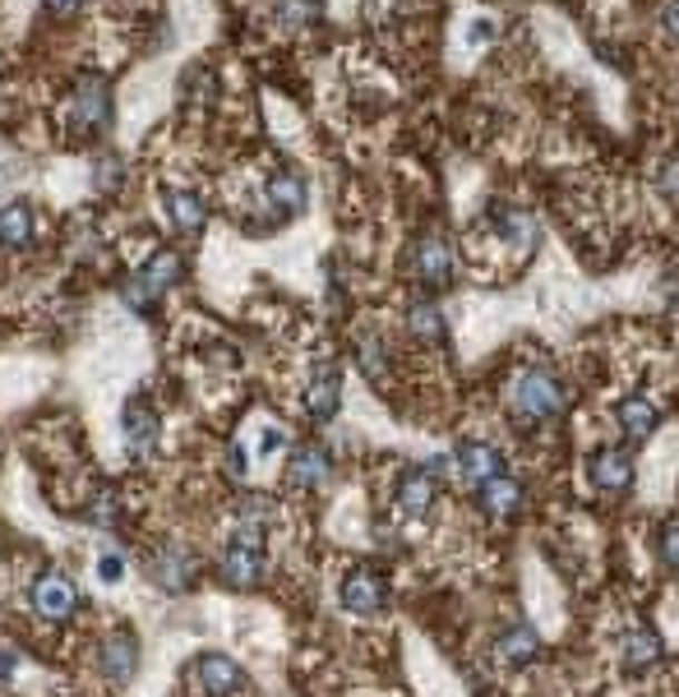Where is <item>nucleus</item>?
<instances>
[{"mask_svg": "<svg viewBox=\"0 0 679 697\" xmlns=\"http://www.w3.org/2000/svg\"><path fill=\"white\" fill-rule=\"evenodd\" d=\"M509 411L518 425H545V421H560L569 411V384L554 370L532 365V370H518L509 379Z\"/></svg>", "mask_w": 679, "mask_h": 697, "instance_id": "f257e3e1", "label": "nucleus"}, {"mask_svg": "<svg viewBox=\"0 0 679 697\" xmlns=\"http://www.w3.org/2000/svg\"><path fill=\"white\" fill-rule=\"evenodd\" d=\"M180 277H185V259L176 255V249H158V255H152V259L126 282V287H120V301H126L135 314H148L152 305H158V301L176 287Z\"/></svg>", "mask_w": 679, "mask_h": 697, "instance_id": "f03ea898", "label": "nucleus"}, {"mask_svg": "<svg viewBox=\"0 0 679 697\" xmlns=\"http://www.w3.org/2000/svg\"><path fill=\"white\" fill-rule=\"evenodd\" d=\"M453 245L440 236V232H421L416 240H412V249H407V273H412V282L416 287H425V292H444V287H453Z\"/></svg>", "mask_w": 679, "mask_h": 697, "instance_id": "7ed1b4c3", "label": "nucleus"}, {"mask_svg": "<svg viewBox=\"0 0 679 697\" xmlns=\"http://www.w3.org/2000/svg\"><path fill=\"white\" fill-rule=\"evenodd\" d=\"M28 600H33V610L47 624H66L79 615V587L70 582V573H60V568H42L33 587H28Z\"/></svg>", "mask_w": 679, "mask_h": 697, "instance_id": "20e7f679", "label": "nucleus"}, {"mask_svg": "<svg viewBox=\"0 0 679 697\" xmlns=\"http://www.w3.org/2000/svg\"><path fill=\"white\" fill-rule=\"evenodd\" d=\"M120 434H126V449L144 462L158 453V439H163V416L144 393H135L126 406H120Z\"/></svg>", "mask_w": 679, "mask_h": 697, "instance_id": "39448f33", "label": "nucleus"}, {"mask_svg": "<svg viewBox=\"0 0 679 697\" xmlns=\"http://www.w3.org/2000/svg\"><path fill=\"white\" fill-rule=\"evenodd\" d=\"M305 416L311 421H333L337 411H343V370H337L333 361H319L311 370V379H305Z\"/></svg>", "mask_w": 679, "mask_h": 697, "instance_id": "423d86ee", "label": "nucleus"}, {"mask_svg": "<svg viewBox=\"0 0 679 697\" xmlns=\"http://www.w3.org/2000/svg\"><path fill=\"white\" fill-rule=\"evenodd\" d=\"M343 610L356 615V619H370V615H380L388 606V582L380 568H352V573L343 578Z\"/></svg>", "mask_w": 679, "mask_h": 697, "instance_id": "0eeeda50", "label": "nucleus"}, {"mask_svg": "<svg viewBox=\"0 0 679 697\" xmlns=\"http://www.w3.org/2000/svg\"><path fill=\"white\" fill-rule=\"evenodd\" d=\"M195 578H199V554L190 546L171 541V546H163L158 554H152V582H158L163 591L180 596V591L195 587Z\"/></svg>", "mask_w": 679, "mask_h": 697, "instance_id": "6e6552de", "label": "nucleus"}, {"mask_svg": "<svg viewBox=\"0 0 679 697\" xmlns=\"http://www.w3.org/2000/svg\"><path fill=\"white\" fill-rule=\"evenodd\" d=\"M453 462H457L462 485H472V490H481L485 481L504 477V453L495 449V443H485V439H462Z\"/></svg>", "mask_w": 679, "mask_h": 697, "instance_id": "1a4fd4ad", "label": "nucleus"}, {"mask_svg": "<svg viewBox=\"0 0 679 697\" xmlns=\"http://www.w3.org/2000/svg\"><path fill=\"white\" fill-rule=\"evenodd\" d=\"M190 679H195L199 693H208V697H232V693L245 688V670H240V665H236L232 656H223V651H204V656H195Z\"/></svg>", "mask_w": 679, "mask_h": 697, "instance_id": "9d476101", "label": "nucleus"}, {"mask_svg": "<svg viewBox=\"0 0 679 697\" xmlns=\"http://www.w3.org/2000/svg\"><path fill=\"white\" fill-rule=\"evenodd\" d=\"M75 130L83 135H98L111 125V84L98 79V75H88L79 88H75Z\"/></svg>", "mask_w": 679, "mask_h": 697, "instance_id": "9b49d317", "label": "nucleus"}, {"mask_svg": "<svg viewBox=\"0 0 679 697\" xmlns=\"http://www.w3.org/2000/svg\"><path fill=\"white\" fill-rule=\"evenodd\" d=\"M333 477V453L324 449V443H301V449H292V462H287V485L292 490H324Z\"/></svg>", "mask_w": 679, "mask_h": 697, "instance_id": "f8f14e48", "label": "nucleus"}, {"mask_svg": "<svg viewBox=\"0 0 679 697\" xmlns=\"http://www.w3.org/2000/svg\"><path fill=\"white\" fill-rule=\"evenodd\" d=\"M435 494H440V477L430 467H407L393 485L397 509H403L407 518H425L430 509H435Z\"/></svg>", "mask_w": 679, "mask_h": 697, "instance_id": "ddd939ff", "label": "nucleus"}, {"mask_svg": "<svg viewBox=\"0 0 679 697\" xmlns=\"http://www.w3.org/2000/svg\"><path fill=\"white\" fill-rule=\"evenodd\" d=\"M163 208H167V222H171L180 236H199V232L208 227V204L195 195V189L167 185V189H163Z\"/></svg>", "mask_w": 679, "mask_h": 697, "instance_id": "4468645a", "label": "nucleus"}, {"mask_svg": "<svg viewBox=\"0 0 679 697\" xmlns=\"http://www.w3.org/2000/svg\"><path fill=\"white\" fill-rule=\"evenodd\" d=\"M614 425H620V434L629 443H647V439L657 434V425H661V411H657L652 397L633 393V397H624L620 406H614Z\"/></svg>", "mask_w": 679, "mask_h": 697, "instance_id": "2eb2a0df", "label": "nucleus"}, {"mask_svg": "<svg viewBox=\"0 0 679 697\" xmlns=\"http://www.w3.org/2000/svg\"><path fill=\"white\" fill-rule=\"evenodd\" d=\"M305 199H311V185L296 171H273L268 176V208H273V222H287L296 213H305Z\"/></svg>", "mask_w": 679, "mask_h": 697, "instance_id": "dca6fc26", "label": "nucleus"}, {"mask_svg": "<svg viewBox=\"0 0 679 697\" xmlns=\"http://www.w3.org/2000/svg\"><path fill=\"white\" fill-rule=\"evenodd\" d=\"M98 660H102L107 684H130L135 670H139V642H135V632H111V638L102 642V651H98Z\"/></svg>", "mask_w": 679, "mask_h": 697, "instance_id": "f3484780", "label": "nucleus"}, {"mask_svg": "<svg viewBox=\"0 0 679 697\" xmlns=\"http://www.w3.org/2000/svg\"><path fill=\"white\" fill-rule=\"evenodd\" d=\"M592 485L606 494H624L633 485V458L624 449H601L592 453Z\"/></svg>", "mask_w": 679, "mask_h": 697, "instance_id": "a211bd4d", "label": "nucleus"}, {"mask_svg": "<svg viewBox=\"0 0 679 697\" xmlns=\"http://www.w3.org/2000/svg\"><path fill=\"white\" fill-rule=\"evenodd\" d=\"M495 232H500V240H509L513 249H528V255L537 249V236H541L537 217L528 208H513V204L495 208Z\"/></svg>", "mask_w": 679, "mask_h": 697, "instance_id": "6ab92c4d", "label": "nucleus"}, {"mask_svg": "<svg viewBox=\"0 0 679 697\" xmlns=\"http://www.w3.org/2000/svg\"><path fill=\"white\" fill-rule=\"evenodd\" d=\"M33 232H38V222H33V208H28L23 199L0 204V249L33 245Z\"/></svg>", "mask_w": 679, "mask_h": 697, "instance_id": "aec40b11", "label": "nucleus"}, {"mask_svg": "<svg viewBox=\"0 0 679 697\" xmlns=\"http://www.w3.org/2000/svg\"><path fill=\"white\" fill-rule=\"evenodd\" d=\"M476 494H481V509L495 518V522H509L522 509V485L509 477V471H504V477H495V481H485Z\"/></svg>", "mask_w": 679, "mask_h": 697, "instance_id": "412c9836", "label": "nucleus"}, {"mask_svg": "<svg viewBox=\"0 0 679 697\" xmlns=\"http://www.w3.org/2000/svg\"><path fill=\"white\" fill-rule=\"evenodd\" d=\"M537 651H541V638H537L532 624H509V628H500L495 656H500L504 665H528V660H537Z\"/></svg>", "mask_w": 679, "mask_h": 697, "instance_id": "4be33fe9", "label": "nucleus"}, {"mask_svg": "<svg viewBox=\"0 0 679 697\" xmlns=\"http://www.w3.org/2000/svg\"><path fill=\"white\" fill-rule=\"evenodd\" d=\"M661 660V638L647 624H638V628H629L624 632V665L629 670H652V665Z\"/></svg>", "mask_w": 679, "mask_h": 697, "instance_id": "5701e85b", "label": "nucleus"}, {"mask_svg": "<svg viewBox=\"0 0 679 697\" xmlns=\"http://www.w3.org/2000/svg\"><path fill=\"white\" fill-rule=\"evenodd\" d=\"M407 324H412V337L430 342V346H444V337H449V324H444V314H440L435 301H416L407 310Z\"/></svg>", "mask_w": 679, "mask_h": 697, "instance_id": "b1692460", "label": "nucleus"}, {"mask_svg": "<svg viewBox=\"0 0 679 697\" xmlns=\"http://www.w3.org/2000/svg\"><path fill=\"white\" fill-rule=\"evenodd\" d=\"M356 365H361V374L370 379V384H384V379H388V346H384V337H361L356 342Z\"/></svg>", "mask_w": 679, "mask_h": 697, "instance_id": "393cba45", "label": "nucleus"}, {"mask_svg": "<svg viewBox=\"0 0 679 697\" xmlns=\"http://www.w3.org/2000/svg\"><path fill=\"white\" fill-rule=\"evenodd\" d=\"M273 14L287 28H305V23L324 19V0H273Z\"/></svg>", "mask_w": 679, "mask_h": 697, "instance_id": "a878e982", "label": "nucleus"}, {"mask_svg": "<svg viewBox=\"0 0 679 697\" xmlns=\"http://www.w3.org/2000/svg\"><path fill=\"white\" fill-rule=\"evenodd\" d=\"M657 550H661V563L670 568V573H679V518H670L657 536Z\"/></svg>", "mask_w": 679, "mask_h": 697, "instance_id": "bb28decb", "label": "nucleus"}, {"mask_svg": "<svg viewBox=\"0 0 679 697\" xmlns=\"http://www.w3.org/2000/svg\"><path fill=\"white\" fill-rule=\"evenodd\" d=\"M120 180H126V167H120V157H98V167H92V185L98 189H116Z\"/></svg>", "mask_w": 679, "mask_h": 697, "instance_id": "cd10ccee", "label": "nucleus"}, {"mask_svg": "<svg viewBox=\"0 0 679 697\" xmlns=\"http://www.w3.org/2000/svg\"><path fill=\"white\" fill-rule=\"evenodd\" d=\"M98 578H102V582H120V578H126V554L102 550V554H98Z\"/></svg>", "mask_w": 679, "mask_h": 697, "instance_id": "c85d7f7f", "label": "nucleus"}, {"mask_svg": "<svg viewBox=\"0 0 679 697\" xmlns=\"http://www.w3.org/2000/svg\"><path fill=\"white\" fill-rule=\"evenodd\" d=\"M657 185H661V195L679 199V157H666L661 171H657Z\"/></svg>", "mask_w": 679, "mask_h": 697, "instance_id": "c756f323", "label": "nucleus"}, {"mask_svg": "<svg viewBox=\"0 0 679 697\" xmlns=\"http://www.w3.org/2000/svg\"><path fill=\"white\" fill-rule=\"evenodd\" d=\"M495 33H500L495 19H476V23L468 28V47H472V51H481L485 42H495Z\"/></svg>", "mask_w": 679, "mask_h": 697, "instance_id": "7c9ffc66", "label": "nucleus"}, {"mask_svg": "<svg viewBox=\"0 0 679 697\" xmlns=\"http://www.w3.org/2000/svg\"><path fill=\"white\" fill-rule=\"evenodd\" d=\"M88 522H98V527H116V499H111V494H98V503L88 509Z\"/></svg>", "mask_w": 679, "mask_h": 697, "instance_id": "2f4dec72", "label": "nucleus"}, {"mask_svg": "<svg viewBox=\"0 0 679 697\" xmlns=\"http://www.w3.org/2000/svg\"><path fill=\"white\" fill-rule=\"evenodd\" d=\"M661 28L679 42V0H666V6H661Z\"/></svg>", "mask_w": 679, "mask_h": 697, "instance_id": "473e14b6", "label": "nucleus"}, {"mask_svg": "<svg viewBox=\"0 0 679 697\" xmlns=\"http://www.w3.org/2000/svg\"><path fill=\"white\" fill-rule=\"evenodd\" d=\"M227 471H232V481H245V449H240V443H232V453H227Z\"/></svg>", "mask_w": 679, "mask_h": 697, "instance_id": "72a5a7b5", "label": "nucleus"}, {"mask_svg": "<svg viewBox=\"0 0 679 697\" xmlns=\"http://www.w3.org/2000/svg\"><path fill=\"white\" fill-rule=\"evenodd\" d=\"M42 6H47L51 14H75V10L83 6V0H42Z\"/></svg>", "mask_w": 679, "mask_h": 697, "instance_id": "f704fd0d", "label": "nucleus"}, {"mask_svg": "<svg viewBox=\"0 0 679 697\" xmlns=\"http://www.w3.org/2000/svg\"><path fill=\"white\" fill-rule=\"evenodd\" d=\"M14 675V656H0V679Z\"/></svg>", "mask_w": 679, "mask_h": 697, "instance_id": "c9c22d12", "label": "nucleus"}, {"mask_svg": "<svg viewBox=\"0 0 679 697\" xmlns=\"http://www.w3.org/2000/svg\"><path fill=\"white\" fill-rule=\"evenodd\" d=\"M365 6H370V0H365Z\"/></svg>", "mask_w": 679, "mask_h": 697, "instance_id": "e433bc0d", "label": "nucleus"}]
</instances>
